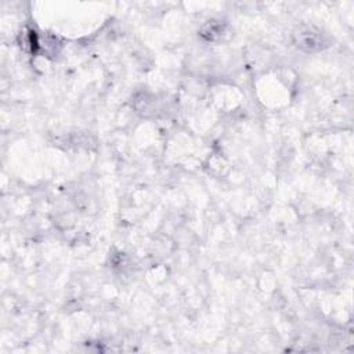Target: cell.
Instances as JSON below:
<instances>
[{
    "mask_svg": "<svg viewBox=\"0 0 354 354\" xmlns=\"http://www.w3.org/2000/svg\"><path fill=\"white\" fill-rule=\"evenodd\" d=\"M199 35L206 41H220L227 35V24L220 19H210L199 30Z\"/></svg>",
    "mask_w": 354,
    "mask_h": 354,
    "instance_id": "7a4b0ae2",
    "label": "cell"
},
{
    "mask_svg": "<svg viewBox=\"0 0 354 354\" xmlns=\"http://www.w3.org/2000/svg\"><path fill=\"white\" fill-rule=\"evenodd\" d=\"M292 40L297 48L306 53H317L329 46L326 35L315 26L297 28L292 35Z\"/></svg>",
    "mask_w": 354,
    "mask_h": 354,
    "instance_id": "6da1fadb",
    "label": "cell"
}]
</instances>
